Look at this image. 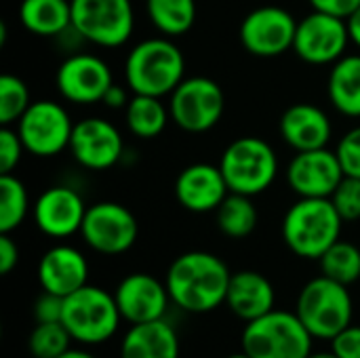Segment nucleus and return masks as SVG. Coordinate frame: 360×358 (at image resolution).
<instances>
[{
  "label": "nucleus",
  "instance_id": "1",
  "mask_svg": "<svg viewBox=\"0 0 360 358\" xmlns=\"http://www.w3.org/2000/svg\"><path fill=\"white\" fill-rule=\"evenodd\" d=\"M232 272L226 262L207 251H188L173 260L165 285L171 302L190 314H207L226 304Z\"/></svg>",
  "mask_w": 360,
  "mask_h": 358
},
{
  "label": "nucleus",
  "instance_id": "2",
  "mask_svg": "<svg viewBox=\"0 0 360 358\" xmlns=\"http://www.w3.org/2000/svg\"><path fill=\"white\" fill-rule=\"evenodd\" d=\"M186 59L169 38H148L135 44L124 61V78L133 93L165 97L184 80Z\"/></svg>",
  "mask_w": 360,
  "mask_h": 358
},
{
  "label": "nucleus",
  "instance_id": "3",
  "mask_svg": "<svg viewBox=\"0 0 360 358\" xmlns=\"http://www.w3.org/2000/svg\"><path fill=\"white\" fill-rule=\"evenodd\" d=\"M344 219L331 198H300L283 219L285 245L304 260H321V255L340 241Z\"/></svg>",
  "mask_w": 360,
  "mask_h": 358
},
{
  "label": "nucleus",
  "instance_id": "4",
  "mask_svg": "<svg viewBox=\"0 0 360 358\" xmlns=\"http://www.w3.org/2000/svg\"><path fill=\"white\" fill-rule=\"evenodd\" d=\"M295 314L314 340L331 342L352 325L354 304L346 285L321 274L300 291Z\"/></svg>",
  "mask_w": 360,
  "mask_h": 358
},
{
  "label": "nucleus",
  "instance_id": "5",
  "mask_svg": "<svg viewBox=\"0 0 360 358\" xmlns=\"http://www.w3.org/2000/svg\"><path fill=\"white\" fill-rule=\"evenodd\" d=\"M314 338L295 312L272 310L245 325L240 344L251 358H308Z\"/></svg>",
  "mask_w": 360,
  "mask_h": 358
},
{
  "label": "nucleus",
  "instance_id": "6",
  "mask_svg": "<svg viewBox=\"0 0 360 358\" xmlns=\"http://www.w3.org/2000/svg\"><path fill=\"white\" fill-rule=\"evenodd\" d=\"M120 310L114 293L95 285H84L72 295L63 298L61 323L72 340L82 346H97L112 340L120 327Z\"/></svg>",
  "mask_w": 360,
  "mask_h": 358
},
{
  "label": "nucleus",
  "instance_id": "7",
  "mask_svg": "<svg viewBox=\"0 0 360 358\" xmlns=\"http://www.w3.org/2000/svg\"><path fill=\"white\" fill-rule=\"evenodd\" d=\"M219 169L230 192L255 196L274 184L278 173V158L266 139L238 137L224 150Z\"/></svg>",
  "mask_w": 360,
  "mask_h": 358
},
{
  "label": "nucleus",
  "instance_id": "8",
  "mask_svg": "<svg viewBox=\"0 0 360 358\" xmlns=\"http://www.w3.org/2000/svg\"><path fill=\"white\" fill-rule=\"evenodd\" d=\"M72 30L105 49L124 44L135 27L131 0H70Z\"/></svg>",
  "mask_w": 360,
  "mask_h": 358
},
{
  "label": "nucleus",
  "instance_id": "9",
  "mask_svg": "<svg viewBox=\"0 0 360 358\" xmlns=\"http://www.w3.org/2000/svg\"><path fill=\"white\" fill-rule=\"evenodd\" d=\"M226 108L221 87L207 76L184 78L171 93V120L188 133H205L213 129Z\"/></svg>",
  "mask_w": 360,
  "mask_h": 358
},
{
  "label": "nucleus",
  "instance_id": "10",
  "mask_svg": "<svg viewBox=\"0 0 360 358\" xmlns=\"http://www.w3.org/2000/svg\"><path fill=\"white\" fill-rule=\"evenodd\" d=\"M17 133L25 146V152L40 158H51L70 148L74 122L61 103L42 99L34 101L17 120Z\"/></svg>",
  "mask_w": 360,
  "mask_h": 358
},
{
  "label": "nucleus",
  "instance_id": "11",
  "mask_svg": "<svg viewBox=\"0 0 360 358\" xmlns=\"http://www.w3.org/2000/svg\"><path fill=\"white\" fill-rule=\"evenodd\" d=\"M80 234L93 251L101 255H120L135 245L139 226L124 205L103 200L86 207Z\"/></svg>",
  "mask_w": 360,
  "mask_h": 358
},
{
  "label": "nucleus",
  "instance_id": "12",
  "mask_svg": "<svg viewBox=\"0 0 360 358\" xmlns=\"http://www.w3.org/2000/svg\"><path fill=\"white\" fill-rule=\"evenodd\" d=\"M350 42L346 19L312 11L308 17L297 21L293 51L300 59L312 65L335 63L344 57V51Z\"/></svg>",
  "mask_w": 360,
  "mask_h": 358
},
{
  "label": "nucleus",
  "instance_id": "13",
  "mask_svg": "<svg viewBox=\"0 0 360 358\" xmlns=\"http://www.w3.org/2000/svg\"><path fill=\"white\" fill-rule=\"evenodd\" d=\"M295 17L281 6H259L240 23V42L255 57H278L293 49Z\"/></svg>",
  "mask_w": 360,
  "mask_h": 358
},
{
  "label": "nucleus",
  "instance_id": "14",
  "mask_svg": "<svg viewBox=\"0 0 360 358\" xmlns=\"http://www.w3.org/2000/svg\"><path fill=\"white\" fill-rule=\"evenodd\" d=\"M287 179L300 198H329L344 179V169L335 152L327 148L306 150L289 162Z\"/></svg>",
  "mask_w": 360,
  "mask_h": 358
},
{
  "label": "nucleus",
  "instance_id": "15",
  "mask_svg": "<svg viewBox=\"0 0 360 358\" xmlns=\"http://www.w3.org/2000/svg\"><path fill=\"white\" fill-rule=\"evenodd\" d=\"M114 300L122 321L131 325L160 321L165 319L169 304H173L167 285L146 272L124 276L114 291Z\"/></svg>",
  "mask_w": 360,
  "mask_h": 358
},
{
  "label": "nucleus",
  "instance_id": "16",
  "mask_svg": "<svg viewBox=\"0 0 360 358\" xmlns=\"http://www.w3.org/2000/svg\"><path fill=\"white\" fill-rule=\"evenodd\" d=\"M112 84L110 65L95 55H72L57 70V89L72 103H97Z\"/></svg>",
  "mask_w": 360,
  "mask_h": 358
},
{
  "label": "nucleus",
  "instance_id": "17",
  "mask_svg": "<svg viewBox=\"0 0 360 358\" xmlns=\"http://www.w3.org/2000/svg\"><path fill=\"white\" fill-rule=\"evenodd\" d=\"M70 150L78 165L91 171L114 167L124 150L118 129L103 118H84L74 124Z\"/></svg>",
  "mask_w": 360,
  "mask_h": 358
},
{
  "label": "nucleus",
  "instance_id": "18",
  "mask_svg": "<svg viewBox=\"0 0 360 358\" xmlns=\"http://www.w3.org/2000/svg\"><path fill=\"white\" fill-rule=\"evenodd\" d=\"M86 215L84 200L68 186L44 190L34 205V219L42 234L51 238H68L80 232Z\"/></svg>",
  "mask_w": 360,
  "mask_h": 358
},
{
  "label": "nucleus",
  "instance_id": "19",
  "mask_svg": "<svg viewBox=\"0 0 360 358\" xmlns=\"http://www.w3.org/2000/svg\"><path fill=\"white\" fill-rule=\"evenodd\" d=\"M230 194L226 177L219 167L196 162L186 167L175 181L177 203L192 213L217 211L224 198Z\"/></svg>",
  "mask_w": 360,
  "mask_h": 358
},
{
  "label": "nucleus",
  "instance_id": "20",
  "mask_svg": "<svg viewBox=\"0 0 360 358\" xmlns=\"http://www.w3.org/2000/svg\"><path fill=\"white\" fill-rule=\"evenodd\" d=\"M38 281L42 291L68 298L74 291L89 285V262L86 257L68 245L51 247L38 264Z\"/></svg>",
  "mask_w": 360,
  "mask_h": 358
},
{
  "label": "nucleus",
  "instance_id": "21",
  "mask_svg": "<svg viewBox=\"0 0 360 358\" xmlns=\"http://www.w3.org/2000/svg\"><path fill=\"white\" fill-rule=\"evenodd\" d=\"M281 137L295 150H319L327 148L331 139V120L329 116L312 103H295L285 110L278 122Z\"/></svg>",
  "mask_w": 360,
  "mask_h": 358
},
{
  "label": "nucleus",
  "instance_id": "22",
  "mask_svg": "<svg viewBox=\"0 0 360 358\" xmlns=\"http://www.w3.org/2000/svg\"><path fill=\"white\" fill-rule=\"evenodd\" d=\"M274 304H276L274 287L264 274L253 270H240L232 274L226 293V306L236 319L251 323L272 312Z\"/></svg>",
  "mask_w": 360,
  "mask_h": 358
},
{
  "label": "nucleus",
  "instance_id": "23",
  "mask_svg": "<svg viewBox=\"0 0 360 358\" xmlns=\"http://www.w3.org/2000/svg\"><path fill=\"white\" fill-rule=\"evenodd\" d=\"M120 358H179V335L167 319L131 325L120 342Z\"/></svg>",
  "mask_w": 360,
  "mask_h": 358
},
{
  "label": "nucleus",
  "instance_id": "24",
  "mask_svg": "<svg viewBox=\"0 0 360 358\" xmlns=\"http://www.w3.org/2000/svg\"><path fill=\"white\" fill-rule=\"evenodd\" d=\"M327 93L338 112L360 118V55H344L333 63Z\"/></svg>",
  "mask_w": 360,
  "mask_h": 358
},
{
  "label": "nucleus",
  "instance_id": "25",
  "mask_svg": "<svg viewBox=\"0 0 360 358\" xmlns=\"http://www.w3.org/2000/svg\"><path fill=\"white\" fill-rule=\"evenodd\" d=\"M19 19L36 36H59L72 27V4L70 0H23Z\"/></svg>",
  "mask_w": 360,
  "mask_h": 358
},
{
  "label": "nucleus",
  "instance_id": "26",
  "mask_svg": "<svg viewBox=\"0 0 360 358\" xmlns=\"http://www.w3.org/2000/svg\"><path fill=\"white\" fill-rule=\"evenodd\" d=\"M171 112L167 110V106L160 101V97H152V95H133V99L127 106V127L133 135L141 137V139H154L158 137L167 122H169Z\"/></svg>",
  "mask_w": 360,
  "mask_h": 358
},
{
  "label": "nucleus",
  "instance_id": "27",
  "mask_svg": "<svg viewBox=\"0 0 360 358\" xmlns=\"http://www.w3.org/2000/svg\"><path fill=\"white\" fill-rule=\"evenodd\" d=\"M148 17L165 36H181L196 21V0H146Z\"/></svg>",
  "mask_w": 360,
  "mask_h": 358
},
{
  "label": "nucleus",
  "instance_id": "28",
  "mask_svg": "<svg viewBox=\"0 0 360 358\" xmlns=\"http://www.w3.org/2000/svg\"><path fill=\"white\" fill-rule=\"evenodd\" d=\"M217 228L228 238H247L257 226V209L251 196L230 192L215 211Z\"/></svg>",
  "mask_w": 360,
  "mask_h": 358
},
{
  "label": "nucleus",
  "instance_id": "29",
  "mask_svg": "<svg viewBox=\"0 0 360 358\" xmlns=\"http://www.w3.org/2000/svg\"><path fill=\"white\" fill-rule=\"evenodd\" d=\"M321 274L346 287L360 281V249L348 241H338L319 260Z\"/></svg>",
  "mask_w": 360,
  "mask_h": 358
},
{
  "label": "nucleus",
  "instance_id": "30",
  "mask_svg": "<svg viewBox=\"0 0 360 358\" xmlns=\"http://www.w3.org/2000/svg\"><path fill=\"white\" fill-rule=\"evenodd\" d=\"M27 215V190L13 173L0 175V234L17 230Z\"/></svg>",
  "mask_w": 360,
  "mask_h": 358
},
{
  "label": "nucleus",
  "instance_id": "31",
  "mask_svg": "<svg viewBox=\"0 0 360 358\" xmlns=\"http://www.w3.org/2000/svg\"><path fill=\"white\" fill-rule=\"evenodd\" d=\"M72 342L63 323H36L27 338V350L34 358H57L72 348Z\"/></svg>",
  "mask_w": 360,
  "mask_h": 358
},
{
  "label": "nucleus",
  "instance_id": "32",
  "mask_svg": "<svg viewBox=\"0 0 360 358\" xmlns=\"http://www.w3.org/2000/svg\"><path fill=\"white\" fill-rule=\"evenodd\" d=\"M30 91L25 82L13 74L0 76V124L11 127L30 108Z\"/></svg>",
  "mask_w": 360,
  "mask_h": 358
},
{
  "label": "nucleus",
  "instance_id": "33",
  "mask_svg": "<svg viewBox=\"0 0 360 358\" xmlns=\"http://www.w3.org/2000/svg\"><path fill=\"white\" fill-rule=\"evenodd\" d=\"M333 207L338 209L340 217L344 222H356L360 219V179L359 177H348L340 181L335 192L329 196Z\"/></svg>",
  "mask_w": 360,
  "mask_h": 358
},
{
  "label": "nucleus",
  "instance_id": "34",
  "mask_svg": "<svg viewBox=\"0 0 360 358\" xmlns=\"http://www.w3.org/2000/svg\"><path fill=\"white\" fill-rule=\"evenodd\" d=\"M335 154L340 158L344 175L360 179V127H354L340 139Z\"/></svg>",
  "mask_w": 360,
  "mask_h": 358
},
{
  "label": "nucleus",
  "instance_id": "35",
  "mask_svg": "<svg viewBox=\"0 0 360 358\" xmlns=\"http://www.w3.org/2000/svg\"><path fill=\"white\" fill-rule=\"evenodd\" d=\"M25 146L17 133V129L2 127L0 129V175L13 173V169L21 162Z\"/></svg>",
  "mask_w": 360,
  "mask_h": 358
},
{
  "label": "nucleus",
  "instance_id": "36",
  "mask_svg": "<svg viewBox=\"0 0 360 358\" xmlns=\"http://www.w3.org/2000/svg\"><path fill=\"white\" fill-rule=\"evenodd\" d=\"M32 312H34L36 323H61V317H63V298H59L55 293H49V291H42L36 298Z\"/></svg>",
  "mask_w": 360,
  "mask_h": 358
},
{
  "label": "nucleus",
  "instance_id": "37",
  "mask_svg": "<svg viewBox=\"0 0 360 358\" xmlns=\"http://www.w3.org/2000/svg\"><path fill=\"white\" fill-rule=\"evenodd\" d=\"M331 350L340 358H360V325H350L333 338Z\"/></svg>",
  "mask_w": 360,
  "mask_h": 358
},
{
  "label": "nucleus",
  "instance_id": "38",
  "mask_svg": "<svg viewBox=\"0 0 360 358\" xmlns=\"http://www.w3.org/2000/svg\"><path fill=\"white\" fill-rule=\"evenodd\" d=\"M310 4H312L314 11L348 19L360 6V0H310Z\"/></svg>",
  "mask_w": 360,
  "mask_h": 358
},
{
  "label": "nucleus",
  "instance_id": "39",
  "mask_svg": "<svg viewBox=\"0 0 360 358\" xmlns=\"http://www.w3.org/2000/svg\"><path fill=\"white\" fill-rule=\"evenodd\" d=\"M19 264V247L11 234H0V274H11Z\"/></svg>",
  "mask_w": 360,
  "mask_h": 358
},
{
  "label": "nucleus",
  "instance_id": "40",
  "mask_svg": "<svg viewBox=\"0 0 360 358\" xmlns=\"http://www.w3.org/2000/svg\"><path fill=\"white\" fill-rule=\"evenodd\" d=\"M108 108H112V110H118V108H127L129 106V97H127V93H124V89L122 87H118V84H112L110 89H108V93L103 95V99H101Z\"/></svg>",
  "mask_w": 360,
  "mask_h": 358
},
{
  "label": "nucleus",
  "instance_id": "41",
  "mask_svg": "<svg viewBox=\"0 0 360 358\" xmlns=\"http://www.w3.org/2000/svg\"><path fill=\"white\" fill-rule=\"evenodd\" d=\"M346 25H348V34H350V40L360 49V6L346 19Z\"/></svg>",
  "mask_w": 360,
  "mask_h": 358
},
{
  "label": "nucleus",
  "instance_id": "42",
  "mask_svg": "<svg viewBox=\"0 0 360 358\" xmlns=\"http://www.w3.org/2000/svg\"><path fill=\"white\" fill-rule=\"evenodd\" d=\"M57 358H95L91 352H86V350H80V348H70L68 352H63L61 357Z\"/></svg>",
  "mask_w": 360,
  "mask_h": 358
},
{
  "label": "nucleus",
  "instance_id": "43",
  "mask_svg": "<svg viewBox=\"0 0 360 358\" xmlns=\"http://www.w3.org/2000/svg\"><path fill=\"white\" fill-rule=\"evenodd\" d=\"M308 358H340L333 350H329V352H312Z\"/></svg>",
  "mask_w": 360,
  "mask_h": 358
},
{
  "label": "nucleus",
  "instance_id": "44",
  "mask_svg": "<svg viewBox=\"0 0 360 358\" xmlns=\"http://www.w3.org/2000/svg\"><path fill=\"white\" fill-rule=\"evenodd\" d=\"M4 40H6V23L0 21V44H4Z\"/></svg>",
  "mask_w": 360,
  "mask_h": 358
},
{
  "label": "nucleus",
  "instance_id": "45",
  "mask_svg": "<svg viewBox=\"0 0 360 358\" xmlns=\"http://www.w3.org/2000/svg\"><path fill=\"white\" fill-rule=\"evenodd\" d=\"M226 358H251L249 354H245V352H238V354H230V357Z\"/></svg>",
  "mask_w": 360,
  "mask_h": 358
}]
</instances>
